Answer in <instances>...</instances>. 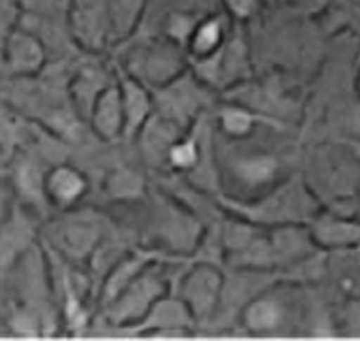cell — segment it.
I'll return each mask as SVG.
<instances>
[{
	"label": "cell",
	"mask_w": 360,
	"mask_h": 341,
	"mask_svg": "<svg viewBox=\"0 0 360 341\" xmlns=\"http://www.w3.org/2000/svg\"><path fill=\"white\" fill-rule=\"evenodd\" d=\"M70 33L86 49H101L110 40L107 0H69Z\"/></svg>",
	"instance_id": "1"
},
{
	"label": "cell",
	"mask_w": 360,
	"mask_h": 341,
	"mask_svg": "<svg viewBox=\"0 0 360 341\" xmlns=\"http://www.w3.org/2000/svg\"><path fill=\"white\" fill-rule=\"evenodd\" d=\"M317 247L323 251L360 246V218L335 210H319L308 222Z\"/></svg>",
	"instance_id": "2"
},
{
	"label": "cell",
	"mask_w": 360,
	"mask_h": 341,
	"mask_svg": "<svg viewBox=\"0 0 360 341\" xmlns=\"http://www.w3.org/2000/svg\"><path fill=\"white\" fill-rule=\"evenodd\" d=\"M323 285L337 302L360 296V246L326 251Z\"/></svg>",
	"instance_id": "3"
},
{
	"label": "cell",
	"mask_w": 360,
	"mask_h": 341,
	"mask_svg": "<svg viewBox=\"0 0 360 341\" xmlns=\"http://www.w3.org/2000/svg\"><path fill=\"white\" fill-rule=\"evenodd\" d=\"M45 62L41 38L27 27L9 31L4 42V63L13 76H33Z\"/></svg>",
	"instance_id": "4"
},
{
	"label": "cell",
	"mask_w": 360,
	"mask_h": 341,
	"mask_svg": "<svg viewBox=\"0 0 360 341\" xmlns=\"http://www.w3.org/2000/svg\"><path fill=\"white\" fill-rule=\"evenodd\" d=\"M33 228L22 206H13L0 218V273H8L27 253Z\"/></svg>",
	"instance_id": "5"
},
{
	"label": "cell",
	"mask_w": 360,
	"mask_h": 341,
	"mask_svg": "<svg viewBox=\"0 0 360 341\" xmlns=\"http://www.w3.org/2000/svg\"><path fill=\"white\" fill-rule=\"evenodd\" d=\"M221 287L224 284L220 273L211 266H198L186 276L182 284V296L193 320L205 318L213 313L220 300Z\"/></svg>",
	"instance_id": "6"
},
{
	"label": "cell",
	"mask_w": 360,
	"mask_h": 341,
	"mask_svg": "<svg viewBox=\"0 0 360 341\" xmlns=\"http://www.w3.org/2000/svg\"><path fill=\"white\" fill-rule=\"evenodd\" d=\"M86 190V177L74 166L58 165L44 175L45 199L58 208H70L79 202L85 197Z\"/></svg>",
	"instance_id": "7"
},
{
	"label": "cell",
	"mask_w": 360,
	"mask_h": 341,
	"mask_svg": "<svg viewBox=\"0 0 360 341\" xmlns=\"http://www.w3.org/2000/svg\"><path fill=\"white\" fill-rule=\"evenodd\" d=\"M89 118L96 134L103 140L112 141L119 136H124L123 101H121L119 85H107L99 92L90 107Z\"/></svg>",
	"instance_id": "8"
},
{
	"label": "cell",
	"mask_w": 360,
	"mask_h": 341,
	"mask_svg": "<svg viewBox=\"0 0 360 341\" xmlns=\"http://www.w3.org/2000/svg\"><path fill=\"white\" fill-rule=\"evenodd\" d=\"M243 325L252 334H274L285 327L288 307L272 294H259L243 309Z\"/></svg>",
	"instance_id": "9"
},
{
	"label": "cell",
	"mask_w": 360,
	"mask_h": 341,
	"mask_svg": "<svg viewBox=\"0 0 360 341\" xmlns=\"http://www.w3.org/2000/svg\"><path fill=\"white\" fill-rule=\"evenodd\" d=\"M121 101H123L124 136L139 134L141 128L152 118L153 101L143 83L137 78H124L119 83Z\"/></svg>",
	"instance_id": "10"
},
{
	"label": "cell",
	"mask_w": 360,
	"mask_h": 341,
	"mask_svg": "<svg viewBox=\"0 0 360 341\" xmlns=\"http://www.w3.org/2000/svg\"><path fill=\"white\" fill-rule=\"evenodd\" d=\"M225 38H227V24L224 17L207 15V17L198 18L186 49L197 62H202L214 56L225 46Z\"/></svg>",
	"instance_id": "11"
},
{
	"label": "cell",
	"mask_w": 360,
	"mask_h": 341,
	"mask_svg": "<svg viewBox=\"0 0 360 341\" xmlns=\"http://www.w3.org/2000/svg\"><path fill=\"white\" fill-rule=\"evenodd\" d=\"M279 163L270 154L256 152L252 156H242L234 165V175L245 188H265L278 177Z\"/></svg>",
	"instance_id": "12"
},
{
	"label": "cell",
	"mask_w": 360,
	"mask_h": 341,
	"mask_svg": "<svg viewBox=\"0 0 360 341\" xmlns=\"http://www.w3.org/2000/svg\"><path fill=\"white\" fill-rule=\"evenodd\" d=\"M323 29L326 37L349 33L360 38V0H333L323 13Z\"/></svg>",
	"instance_id": "13"
},
{
	"label": "cell",
	"mask_w": 360,
	"mask_h": 341,
	"mask_svg": "<svg viewBox=\"0 0 360 341\" xmlns=\"http://www.w3.org/2000/svg\"><path fill=\"white\" fill-rule=\"evenodd\" d=\"M148 0H107L110 40L128 38L139 25Z\"/></svg>",
	"instance_id": "14"
},
{
	"label": "cell",
	"mask_w": 360,
	"mask_h": 341,
	"mask_svg": "<svg viewBox=\"0 0 360 341\" xmlns=\"http://www.w3.org/2000/svg\"><path fill=\"white\" fill-rule=\"evenodd\" d=\"M258 123V116L240 105H229L218 114V125L229 137H247Z\"/></svg>",
	"instance_id": "15"
},
{
	"label": "cell",
	"mask_w": 360,
	"mask_h": 341,
	"mask_svg": "<svg viewBox=\"0 0 360 341\" xmlns=\"http://www.w3.org/2000/svg\"><path fill=\"white\" fill-rule=\"evenodd\" d=\"M166 161L180 172H189V170L197 168L198 161H200L198 141L193 140V137H176L169 144L168 152H166Z\"/></svg>",
	"instance_id": "16"
},
{
	"label": "cell",
	"mask_w": 360,
	"mask_h": 341,
	"mask_svg": "<svg viewBox=\"0 0 360 341\" xmlns=\"http://www.w3.org/2000/svg\"><path fill=\"white\" fill-rule=\"evenodd\" d=\"M337 333L339 336L360 337V296L337 304Z\"/></svg>",
	"instance_id": "17"
},
{
	"label": "cell",
	"mask_w": 360,
	"mask_h": 341,
	"mask_svg": "<svg viewBox=\"0 0 360 341\" xmlns=\"http://www.w3.org/2000/svg\"><path fill=\"white\" fill-rule=\"evenodd\" d=\"M197 15H193L189 11H173L168 15V22H166V37L169 42H173L175 46H188V40L191 37L193 29L198 22Z\"/></svg>",
	"instance_id": "18"
},
{
	"label": "cell",
	"mask_w": 360,
	"mask_h": 341,
	"mask_svg": "<svg viewBox=\"0 0 360 341\" xmlns=\"http://www.w3.org/2000/svg\"><path fill=\"white\" fill-rule=\"evenodd\" d=\"M107 190H110L114 197L119 199L135 197L143 190V179L131 170H119L112 173L110 182H107Z\"/></svg>",
	"instance_id": "19"
},
{
	"label": "cell",
	"mask_w": 360,
	"mask_h": 341,
	"mask_svg": "<svg viewBox=\"0 0 360 341\" xmlns=\"http://www.w3.org/2000/svg\"><path fill=\"white\" fill-rule=\"evenodd\" d=\"M225 13L238 22H247L258 15L263 0H221Z\"/></svg>",
	"instance_id": "20"
},
{
	"label": "cell",
	"mask_w": 360,
	"mask_h": 341,
	"mask_svg": "<svg viewBox=\"0 0 360 341\" xmlns=\"http://www.w3.org/2000/svg\"><path fill=\"white\" fill-rule=\"evenodd\" d=\"M332 2L333 0H297L295 6L303 9V13H307V15H321Z\"/></svg>",
	"instance_id": "21"
},
{
	"label": "cell",
	"mask_w": 360,
	"mask_h": 341,
	"mask_svg": "<svg viewBox=\"0 0 360 341\" xmlns=\"http://www.w3.org/2000/svg\"><path fill=\"white\" fill-rule=\"evenodd\" d=\"M4 159H6V156L0 152V177L4 175V170H2V166H4Z\"/></svg>",
	"instance_id": "22"
},
{
	"label": "cell",
	"mask_w": 360,
	"mask_h": 341,
	"mask_svg": "<svg viewBox=\"0 0 360 341\" xmlns=\"http://www.w3.org/2000/svg\"><path fill=\"white\" fill-rule=\"evenodd\" d=\"M355 87H356V91H359V94H360V63H359V70H356V82H355Z\"/></svg>",
	"instance_id": "23"
},
{
	"label": "cell",
	"mask_w": 360,
	"mask_h": 341,
	"mask_svg": "<svg viewBox=\"0 0 360 341\" xmlns=\"http://www.w3.org/2000/svg\"><path fill=\"white\" fill-rule=\"evenodd\" d=\"M281 2H285V4H295L297 0H281Z\"/></svg>",
	"instance_id": "24"
}]
</instances>
